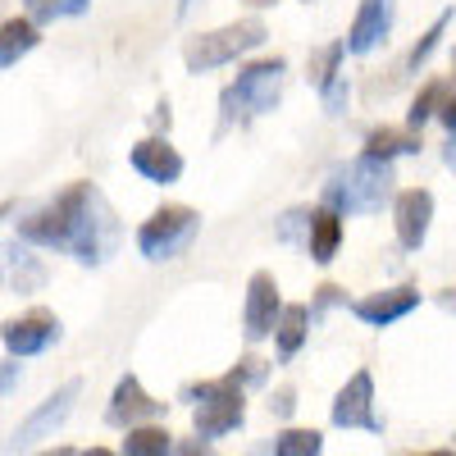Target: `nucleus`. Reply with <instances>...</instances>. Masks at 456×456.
Instances as JSON below:
<instances>
[{"mask_svg": "<svg viewBox=\"0 0 456 456\" xmlns=\"http://www.w3.org/2000/svg\"><path fill=\"white\" fill-rule=\"evenodd\" d=\"M393 224H397V242L406 251H420L429 238V224H434V192H425V187L402 192L393 206Z\"/></svg>", "mask_w": 456, "mask_h": 456, "instance_id": "15", "label": "nucleus"}, {"mask_svg": "<svg viewBox=\"0 0 456 456\" xmlns=\"http://www.w3.org/2000/svg\"><path fill=\"white\" fill-rule=\"evenodd\" d=\"M452 133H456V124H452Z\"/></svg>", "mask_w": 456, "mask_h": 456, "instance_id": "35", "label": "nucleus"}, {"mask_svg": "<svg viewBox=\"0 0 456 456\" xmlns=\"http://www.w3.org/2000/svg\"><path fill=\"white\" fill-rule=\"evenodd\" d=\"M128 160H133V169H137L142 178H151V183H178V178H183V156H178L165 137L137 142Z\"/></svg>", "mask_w": 456, "mask_h": 456, "instance_id": "16", "label": "nucleus"}, {"mask_svg": "<svg viewBox=\"0 0 456 456\" xmlns=\"http://www.w3.org/2000/svg\"><path fill=\"white\" fill-rule=\"evenodd\" d=\"M5 256L14 260V288H19V292H32V288L46 283V270L37 265V256H28V251H19V247H10Z\"/></svg>", "mask_w": 456, "mask_h": 456, "instance_id": "25", "label": "nucleus"}, {"mask_svg": "<svg viewBox=\"0 0 456 456\" xmlns=\"http://www.w3.org/2000/svg\"><path fill=\"white\" fill-rule=\"evenodd\" d=\"M14 384H19V365L14 361H0V397H5Z\"/></svg>", "mask_w": 456, "mask_h": 456, "instance_id": "31", "label": "nucleus"}, {"mask_svg": "<svg viewBox=\"0 0 456 456\" xmlns=\"http://www.w3.org/2000/svg\"><path fill=\"white\" fill-rule=\"evenodd\" d=\"M37 42H42V32H37L32 19H5V23H0V69L19 64Z\"/></svg>", "mask_w": 456, "mask_h": 456, "instance_id": "19", "label": "nucleus"}, {"mask_svg": "<svg viewBox=\"0 0 456 456\" xmlns=\"http://www.w3.org/2000/svg\"><path fill=\"white\" fill-rule=\"evenodd\" d=\"M247 5H251V10H265V5H274V0H247Z\"/></svg>", "mask_w": 456, "mask_h": 456, "instance_id": "33", "label": "nucleus"}, {"mask_svg": "<svg viewBox=\"0 0 456 456\" xmlns=\"http://www.w3.org/2000/svg\"><path fill=\"white\" fill-rule=\"evenodd\" d=\"M338 301H342V288H338V283H324V288H320V297H315V306H311V324H315L329 306H338Z\"/></svg>", "mask_w": 456, "mask_h": 456, "instance_id": "29", "label": "nucleus"}, {"mask_svg": "<svg viewBox=\"0 0 456 456\" xmlns=\"http://www.w3.org/2000/svg\"><path fill=\"white\" fill-rule=\"evenodd\" d=\"M201 233V215L192 206H160L142 228H137V247L146 260H174Z\"/></svg>", "mask_w": 456, "mask_h": 456, "instance_id": "5", "label": "nucleus"}, {"mask_svg": "<svg viewBox=\"0 0 456 456\" xmlns=\"http://www.w3.org/2000/svg\"><path fill=\"white\" fill-rule=\"evenodd\" d=\"M5 215H10V201H5V206H0V219H5Z\"/></svg>", "mask_w": 456, "mask_h": 456, "instance_id": "34", "label": "nucleus"}, {"mask_svg": "<svg viewBox=\"0 0 456 456\" xmlns=\"http://www.w3.org/2000/svg\"><path fill=\"white\" fill-rule=\"evenodd\" d=\"M224 379H233L238 388H256V384H265V379H270V365H265L260 356H242Z\"/></svg>", "mask_w": 456, "mask_h": 456, "instance_id": "28", "label": "nucleus"}, {"mask_svg": "<svg viewBox=\"0 0 456 456\" xmlns=\"http://www.w3.org/2000/svg\"><path fill=\"white\" fill-rule=\"evenodd\" d=\"M119 242H124L119 215H114V206L105 201L101 187H92V197H87L78 224H73L64 251H73V260H78V265H105L114 251H119Z\"/></svg>", "mask_w": 456, "mask_h": 456, "instance_id": "3", "label": "nucleus"}, {"mask_svg": "<svg viewBox=\"0 0 456 456\" xmlns=\"http://www.w3.org/2000/svg\"><path fill=\"white\" fill-rule=\"evenodd\" d=\"M342 55H347V46H342V42H333V46H320V51L311 55V87H315V92H329V87L342 78V73H338Z\"/></svg>", "mask_w": 456, "mask_h": 456, "instance_id": "22", "label": "nucleus"}, {"mask_svg": "<svg viewBox=\"0 0 456 456\" xmlns=\"http://www.w3.org/2000/svg\"><path fill=\"white\" fill-rule=\"evenodd\" d=\"M306 224H311V238H306L311 260H315V265H329V260L338 256V247H342V215H338L333 206H324V210H315Z\"/></svg>", "mask_w": 456, "mask_h": 456, "instance_id": "17", "label": "nucleus"}, {"mask_svg": "<svg viewBox=\"0 0 456 456\" xmlns=\"http://www.w3.org/2000/svg\"><path fill=\"white\" fill-rule=\"evenodd\" d=\"M333 425L338 429H370V434H384V420L374 415V374L356 370L347 379V388L333 397Z\"/></svg>", "mask_w": 456, "mask_h": 456, "instance_id": "8", "label": "nucleus"}, {"mask_svg": "<svg viewBox=\"0 0 456 456\" xmlns=\"http://www.w3.org/2000/svg\"><path fill=\"white\" fill-rule=\"evenodd\" d=\"M87 197H92V183L64 187V192H60L51 206H42L37 215L19 219V238L32 242V247H60V251H64V242H69V233H73V224H78Z\"/></svg>", "mask_w": 456, "mask_h": 456, "instance_id": "6", "label": "nucleus"}, {"mask_svg": "<svg viewBox=\"0 0 456 456\" xmlns=\"http://www.w3.org/2000/svg\"><path fill=\"white\" fill-rule=\"evenodd\" d=\"M393 160H379V156H361L338 169L333 183L324 187V201L338 210V215H374L384 210V201L393 197Z\"/></svg>", "mask_w": 456, "mask_h": 456, "instance_id": "1", "label": "nucleus"}, {"mask_svg": "<svg viewBox=\"0 0 456 456\" xmlns=\"http://www.w3.org/2000/svg\"><path fill=\"white\" fill-rule=\"evenodd\" d=\"M320 447H324V438L315 429H288V434L274 438V452L279 456H315Z\"/></svg>", "mask_w": 456, "mask_h": 456, "instance_id": "26", "label": "nucleus"}, {"mask_svg": "<svg viewBox=\"0 0 456 456\" xmlns=\"http://www.w3.org/2000/svg\"><path fill=\"white\" fill-rule=\"evenodd\" d=\"M311 333V306H279V324H274V338H279V356L292 361L301 352V342Z\"/></svg>", "mask_w": 456, "mask_h": 456, "instance_id": "20", "label": "nucleus"}, {"mask_svg": "<svg viewBox=\"0 0 456 456\" xmlns=\"http://www.w3.org/2000/svg\"><path fill=\"white\" fill-rule=\"evenodd\" d=\"M438 301H443V311H456V292H438Z\"/></svg>", "mask_w": 456, "mask_h": 456, "instance_id": "32", "label": "nucleus"}, {"mask_svg": "<svg viewBox=\"0 0 456 456\" xmlns=\"http://www.w3.org/2000/svg\"><path fill=\"white\" fill-rule=\"evenodd\" d=\"M0 342L10 347V356H37L51 342H60V320L51 311H28L10 324H0Z\"/></svg>", "mask_w": 456, "mask_h": 456, "instance_id": "12", "label": "nucleus"}, {"mask_svg": "<svg viewBox=\"0 0 456 456\" xmlns=\"http://www.w3.org/2000/svg\"><path fill=\"white\" fill-rule=\"evenodd\" d=\"M165 452H174V438H169V429L151 425V420L133 425L124 438V456H165Z\"/></svg>", "mask_w": 456, "mask_h": 456, "instance_id": "21", "label": "nucleus"}, {"mask_svg": "<svg viewBox=\"0 0 456 456\" xmlns=\"http://www.w3.org/2000/svg\"><path fill=\"white\" fill-rule=\"evenodd\" d=\"M393 19H397V0H361V10L352 19V32L342 37V46H347L352 55H370L379 42H388Z\"/></svg>", "mask_w": 456, "mask_h": 456, "instance_id": "14", "label": "nucleus"}, {"mask_svg": "<svg viewBox=\"0 0 456 456\" xmlns=\"http://www.w3.org/2000/svg\"><path fill=\"white\" fill-rule=\"evenodd\" d=\"M415 306H420V288L402 283V288H384V292L356 297V301H352V315L365 320L370 329H388V324H397L402 315H411Z\"/></svg>", "mask_w": 456, "mask_h": 456, "instance_id": "13", "label": "nucleus"}, {"mask_svg": "<svg viewBox=\"0 0 456 456\" xmlns=\"http://www.w3.org/2000/svg\"><path fill=\"white\" fill-rule=\"evenodd\" d=\"M447 23H452V10H443V14L434 19V28H429V32L420 37V42H415V51L406 55V69H420V64H425V60L434 55V46L443 42V32H447Z\"/></svg>", "mask_w": 456, "mask_h": 456, "instance_id": "27", "label": "nucleus"}, {"mask_svg": "<svg viewBox=\"0 0 456 456\" xmlns=\"http://www.w3.org/2000/svg\"><path fill=\"white\" fill-rule=\"evenodd\" d=\"M78 393H83V384H78V379H69V384L55 393V397H46L42 406H37L32 415H28V420L19 425V434H14V452H23V447H32L37 438H51L64 420H69V411H73V402H78Z\"/></svg>", "mask_w": 456, "mask_h": 456, "instance_id": "10", "label": "nucleus"}, {"mask_svg": "<svg viewBox=\"0 0 456 456\" xmlns=\"http://www.w3.org/2000/svg\"><path fill=\"white\" fill-rule=\"evenodd\" d=\"M279 283H274V274L270 270H256L251 274V283H247V311H242V333H247V342H260V338H270L274 333V324H279Z\"/></svg>", "mask_w": 456, "mask_h": 456, "instance_id": "11", "label": "nucleus"}, {"mask_svg": "<svg viewBox=\"0 0 456 456\" xmlns=\"http://www.w3.org/2000/svg\"><path fill=\"white\" fill-rule=\"evenodd\" d=\"M187 397L197 402L192 425H197L201 438H224L228 429H238V425H242V415H247L242 388L233 384V379H210V384H192V388H187Z\"/></svg>", "mask_w": 456, "mask_h": 456, "instance_id": "7", "label": "nucleus"}, {"mask_svg": "<svg viewBox=\"0 0 456 456\" xmlns=\"http://www.w3.org/2000/svg\"><path fill=\"white\" fill-rule=\"evenodd\" d=\"M283 73H288V64L279 55L247 64L238 78L224 87V96H219V128L247 124V119H256V114L274 110L279 105V92H283Z\"/></svg>", "mask_w": 456, "mask_h": 456, "instance_id": "2", "label": "nucleus"}, {"mask_svg": "<svg viewBox=\"0 0 456 456\" xmlns=\"http://www.w3.org/2000/svg\"><path fill=\"white\" fill-rule=\"evenodd\" d=\"M425 142H420V128H370L365 137V156H379V160H397V156H415Z\"/></svg>", "mask_w": 456, "mask_h": 456, "instance_id": "18", "label": "nucleus"}, {"mask_svg": "<svg viewBox=\"0 0 456 456\" xmlns=\"http://www.w3.org/2000/svg\"><path fill=\"white\" fill-rule=\"evenodd\" d=\"M447 87H452V83H443V78L425 83V87H420V96L411 101V114H406V128H425V124L434 119V114H438V105H443Z\"/></svg>", "mask_w": 456, "mask_h": 456, "instance_id": "23", "label": "nucleus"}, {"mask_svg": "<svg viewBox=\"0 0 456 456\" xmlns=\"http://www.w3.org/2000/svg\"><path fill=\"white\" fill-rule=\"evenodd\" d=\"M265 37H270V32H265L260 19H242V23L201 32V37H192V42L183 46V64H187V73H210V69H219V64H233L238 55L256 51Z\"/></svg>", "mask_w": 456, "mask_h": 456, "instance_id": "4", "label": "nucleus"}, {"mask_svg": "<svg viewBox=\"0 0 456 456\" xmlns=\"http://www.w3.org/2000/svg\"><path fill=\"white\" fill-rule=\"evenodd\" d=\"M270 411L279 415V420H288V415L297 411V388H279V393H274V402H270Z\"/></svg>", "mask_w": 456, "mask_h": 456, "instance_id": "30", "label": "nucleus"}, {"mask_svg": "<svg viewBox=\"0 0 456 456\" xmlns=\"http://www.w3.org/2000/svg\"><path fill=\"white\" fill-rule=\"evenodd\" d=\"M160 415H165V402L151 397L137 374H124L119 384H114L110 406H105V420L114 429H133V425H146V420H160Z\"/></svg>", "mask_w": 456, "mask_h": 456, "instance_id": "9", "label": "nucleus"}, {"mask_svg": "<svg viewBox=\"0 0 456 456\" xmlns=\"http://www.w3.org/2000/svg\"><path fill=\"white\" fill-rule=\"evenodd\" d=\"M28 5V19L42 28V23H55V19H73V14H83L92 0H23Z\"/></svg>", "mask_w": 456, "mask_h": 456, "instance_id": "24", "label": "nucleus"}]
</instances>
